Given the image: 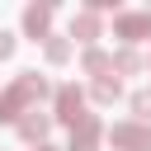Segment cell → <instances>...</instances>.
Segmentation results:
<instances>
[{
  "label": "cell",
  "instance_id": "6da1fadb",
  "mask_svg": "<svg viewBox=\"0 0 151 151\" xmlns=\"http://www.w3.org/2000/svg\"><path fill=\"white\" fill-rule=\"evenodd\" d=\"M57 118L71 123V127L90 118V113H80V90H76V85H61V90H57Z\"/></svg>",
  "mask_w": 151,
  "mask_h": 151
},
{
  "label": "cell",
  "instance_id": "7a4b0ae2",
  "mask_svg": "<svg viewBox=\"0 0 151 151\" xmlns=\"http://www.w3.org/2000/svg\"><path fill=\"white\" fill-rule=\"evenodd\" d=\"M113 146H127V151H151V132H142V127L123 123V127H113Z\"/></svg>",
  "mask_w": 151,
  "mask_h": 151
},
{
  "label": "cell",
  "instance_id": "3957f363",
  "mask_svg": "<svg viewBox=\"0 0 151 151\" xmlns=\"http://www.w3.org/2000/svg\"><path fill=\"white\" fill-rule=\"evenodd\" d=\"M113 28H118L123 38H132V42H137V38H146V33H151V14H118V19H113Z\"/></svg>",
  "mask_w": 151,
  "mask_h": 151
},
{
  "label": "cell",
  "instance_id": "277c9868",
  "mask_svg": "<svg viewBox=\"0 0 151 151\" xmlns=\"http://www.w3.org/2000/svg\"><path fill=\"white\" fill-rule=\"evenodd\" d=\"M94 146H99V123H94V118L76 123V132H71V151H94Z\"/></svg>",
  "mask_w": 151,
  "mask_h": 151
},
{
  "label": "cell",
  "instance_id": "5b68a950",
  "mask_svg": "<svg viewBox=\"0 0 151 151\" xmlns=\"http://www.w3.org/2000/svg\"><path fill=\"white\" fill-rule=\"evenodd\" d=\"M47 19H52V9H47V5H33V9H24V33L42 38V33H47Z\"/></svg>",
  "mask_w": 151,
  "mask_h": 151
},
{
  "label": "cell",
  "instance_id": "8992f818",
  "mask_svg": "<svg viewBox=\"0 0 151 151\" xmlns=\"http://www.w3.org/2000/svg\"><path fill=\"white\" fill-rule=\"evenodd\" d=\"M19 132H24L28 142H42V132H47V118H24V123H19Z\"/></svg>",
  "mask_w": 151,
  "mask_h": 151
},
{
  "label": "cell",
  "instance_id": "52a82bcc",
  "mask_svg": "<svg viewBox=\"0 0 151 151\" xmlns=\"http://www.w3.org/2000/svg\"><path fill=\"white\" fill-rule=\"evenodd\" d=\"M71 33H80V38H94V33H99V19H94V14H80V19L71 24Z\"/></svg>",
  "mask_w": 151,
  "mask_h": 151
},
{
  "label": "cell",
  "instance_id": "ba28073f",
  "mask_svg": "<svg viewBox=\"0 0 151 151\" xmlns=\"http://www.w3.org/2000/svg\"><path fill=\"white\" fill-rule=\"evenodd\" d=\"M132 109H137V118H151V90H137L132 94Z\"/></svg>",
  "mask_w": 151,
  "mask_h": 151
},
{
  "label": "cell",
  "instance_id": "9c48e42d",
  "mask_svg": "<svg viewBox=\"0 0 151 151\" xmlns=\"http://www.w3.org/2000/svg\"><path fill=\"white\" fill-rule=\"evenodd\" d=\"M94 94H99V99H118V80H99Z\"/></svg>",
  "mask_w": 151,
  "mask_h": 151
},
{
  "label": "cell",
  "instance_id": "30bf717a",
  "mask_svg": "<svg viewBox=\"0 0 151 151\" xmlns=\"http://www.w3.org/2000/svg\"><path fill=\"white\" fill-rule=\"evenodd\" d=\"M66 52H71L66 42H47V57H52V61H66Z\"/></svg>",
  "mask_w": 151,
  "mask_h": 151
},
{
  "label": "cell",
  "instance_id": "8fae6325",
  "mask_svg": "<svg viewBox=\"0 0 151 151\" xmlns=\"http://www.w3.org/2000/svg\"><path fill=\"white\" fill-rule=\"evenodd\" d=\"M85 66H90V71H104V66H109V57H104V52H90V57H85Z\"/></svg>",
  "mask_w": 151,
  "mask_h": 151
},
{
  "label": "cell",
  "instance_id": "7c38bea8",
  "mask_svg": "<svg viewBox=\"0 0 151 151\" xmlns=\"http://www.w3.org/2000/svg\"><path fill=\"white\" fill-rule=\"evenodd\" d=\"M9 52H14V33H5V28H0V57H9Z\"/></svg>",
  "mask_w": 151,
  "mask_h": 151
},
{
  "label": "cell",
  "instance_id": "4fadbf2b",
  "mask_svg": "<svg viewBox=\"0 0 151 151\" xmlns=\"http://www.w3.org/2000/svg\"><path fill=\"white\" fill-rule=\"evenodd\" d=\"M38 151H52V146H38Z\"/></svg>",
  "mask_w": 151,
  "mask_h": 151
}]
</instances>
